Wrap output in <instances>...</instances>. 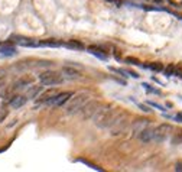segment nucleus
Masks as SVG:
<instances>
[{"label":"nucleus","mask_w":182,"mask_h":172,"mask_svg":"<svg viewBox=\"0 0 182 172\" xmlns=\"http://www.w3.org/2000/svg\"><path fill=\"white\" fill-rule=\"evenodd\" d=\"M116 119V111L114 109L110 106L106 107H100L98 111H97L93 120H94V124H96L98 129H106V127H110L111 123Z\"/></svg>","instance_id":"1"},{"label":"nucleus","mask_w":182,"mask_h":172,"mask_svg":"<svg viewBox=\"0 0 182 172\" xmlns=\"http://www.w3.org/2000/svg\"><path fill=\"white\" fill-rule=\"evenodd\" d=\"M88 98H90L88 93H78L75 96H71L70 101H66V114H74L77 111H80L84 107V104L88 101Z\"/></svg>","instance_id":"2"},{"label":"nucleus","mask_w":182,"mask_h":172,"mask_svg":"<svg viewBox=\"0 0 182 172\" xmlns=\"http://www.w3.org/2000/svg\"><path fill=\"white\" fill-rule=\"evenodd\" d=\"M39 81L42 86L51 87V86H58V84H61V82L64 81V78H62V75H61L59 72L48 70V71H44L39 75Z\"/></svg>","instance_id":"3"},{"label":"nucleus","mask_w":182,"mask_h":172,"mask_svg":"<svg viewBox=\"0 0 182 172\" xmlns=\"http://www.w3.org/2000/svg\"><path fill=\"white\" fill-rule=\"evenodd\" d=\"M129 120H127L126 116H119L114 119V121L111 123L110 126V133L111 136H119L121 133H124V132L129 129Z\"/></svg>","instance_id":"4"},{"label":"nucleus","mask_w":182,"mask_h":172,"mask_svg":"<svg viewBox=\"0 0 182 172\" xmlns=\"http://www.w3.org/2000/svg\"><path fill=\"white\" fill-rule=\"evenodd\" d=\"M98 109H100V103H98V101L93 100L91 103H85L84 107L80 110L81 111V117H82L84 120H90V119L94 117V114L98 111Z\"/></svg>","instance_id":"5"},{"label":"nucleus","mask_w":182,"mask_h":172,"mask_svg":"<svg viewBox=\"0 0 182 172\" xmlns=\"http://www.w3.org/2000/svg\"><path fill=\"white\" fill-rule=\"evenodd\" d=\"M171 132H172V126L166 124V123L153 127V142H163Z\"/></svg>","instance_id":"6"},{"label":"nucleus","mask_w":182,"mask_h":172,"mask_svg":"<svg viewBox=\"0 0 182 172\" xmlns=\"http://www.w3.org/2000/svg\"><path fill=\"white\" fill-rule=\"evenodd\" d=\"M71 93H56L55 96L52 97L51 100H48L45 103L46 106H56V107H59L62 106V104H65L66 101L71 98Z\"/></svg>","instance_id":"7"},{"label":"nucleus","mask_w":182,"mask_h":172,"mask_svg":"<svg viewBox=\"0 0 182 172\" xmlns=\"http://www.w3.org/2000/svg\"><path fill=\"white\" fill-rule=\"evenodd\" d=\"M28 100H29V98L26 96H15L13 98H10L9 104L12 109H20L22 106H25Z\"/></svg>","instance_id":"8"},{"label":"nucleus","mask_w":182,"mask_h":172,"mask_svg":"<svg viewBox=\"0 0 182 172\" xmlns=\"http://www.w3.org/2000/svg\"><path fill=\"white\" fill-rule=\"evenodd\" d=\"M139 137H140L142 142H145V143H149V142H153V127H145L143 130L139 133Z\"/></svg>","instance_id":"9"},{"label":"nucleus","mask_w":182,"mask_h":172,"mask_svg":"<svg viewBox=\"0 0 182 172\" xmlns=\"http://www.w3.org/2000/svg\"><path fill=\"white\" fill-rule=\"evenodd\" d=\"M88 52H90L91 55H94V56H97L98 59H101V61H107V55L104 54V51L101 49V48H98V46H88Z\"/></svg>","instance_id":"10"},{"label":"nucleus","mask_w":182,"mask_h":172,"mask_svg":"<svg viewBox=\"0 0 182 172\" xmlns=\"http://www.w3.org/2000/svg\"><path fill=\"white\" fill-rule=\"evenodd\" d=\"M62 72L65 74V77L68 80H75V78L80 77V71L75 70V68H72V67H64Z\"/></svg>","instance_id":"11"},{"label":"nucleus","mask_w":182,"mask_h":172,"mask_svg":"<svg viewBox=\"0 0 182 172\" xmlns=\"http://www.w3.org/2000/svg\"><path fill=\"white\" fill-rule=\"evenodd\" d=\"M147 126V120H136V123L131 126V130H133V133H140L145 127Z\"/></svg>","instance_id":"12"},{"label":"nucleus","mask_w":182,"mask_h":172,"mask_svg":"<svg viewBox=\"0 0 182 172\" xmlns=\"http://www.w3.org/2000/svg\"><path fill=\"white\" fill-rule=\"evenodd\" d=\"M29 84H32V80H30V78H26V80H19V81H16L15 84H13L12 90H20V88L29 86Z\"/></svg>","instance_id":"13"},{"label":"nucleus","mask_w":182,"mask_h":172,"mask_svg":"<svg viewBox=\"0 0 182 172\" xmlns=\"http://www.w3.org/2000/svg\"><path fill=\"white\" fill-rule=\"evenodd\" d=\"M39 91H40V87L33 86L32 88H29V90H28V93H26V97H28V98H36V96L39 94Z\"/></svg>","instance_id":"14"},{"label":"nucleus","mask_w":182,"mask_h":172,"mask_svg":"<svg viewBox=\"0 0 182 172\" xmlns=\"http://www.w3.org/2000/svg\"><path fill=\"white\" fill-rule=\"evenodd\" d=\"M16 49L13 46H5V48H0V55H15Z\"/></svg>","instance_id":"15"},{"label":"nucleus","mask_w":182,"mask_h":172,"mask_svg":"<svg viewBox=\"0 0 182 172\" xmlns=\"http://www.w3.org/2000/svg\"><path fill=\"white\" fill-rule=\"evenodd\" d=\"M56 94V91H54V90H49L48 93H44L42 96H40V101H44V103H46L48 100H51L52 97Z\"/></svg>","instance_id":"16"},{"label":"nucleus","mask_w":182,"mask_h":172,"mask_svg":"<svg viewBox=\"0 0 182 172\" xmlns=\"http://www.w3.org/2000/svg\"><path fill=\"white\" fill-rule=\"evenodd\" d=\"M66 46H68V48H74V49H82V48H84V45H82L81 42H78V40H70V42L66 44Z\"/></svg>","instance_id":"17"},{"label":"nucleus","mask_w":182,"mask_h":172,"mask_svg":"<svg viewBox=\"0 0 182 172\" xmlns=\"http://www.w3.org/2000/svg\"><path fill=\"white\" fill-rule=\"evenodd\" d=\"M179 143H182V132L175 133V136L172 137V145H179Z\"/></svg>","instance_id":"18"},{"label":"nucleus","mask_w":182,"mask_h":172,"mask_svg":"<svg viewBox=\"0 0 182 172\" xmlns=\"http://www.w3.org/2000/svg\"><path fill=\"white\" fill-rule=\"evenodd\" d=\"M147 68H149V70H153V71H157V72L163 71V65H162V64H150Z\"/></svg>","instance_id":"19"},{"label":"nucleus","mask_w":182,"mask_h":172,"mask_svg":"<svg viewBox=\"0 0 182 172\" xmlns=\"http://www.w3.org/2000/svg\"><path fill=\"white\" fill-rule=\"evenodd\" d=\"M110 71L116 72V74H120L121 77H126V74H127L126 70H121V68H114V67H110Z\"/></svg>","instance_id":"20"},{"label":"nucleus","mask_w":182,"mask_h":172,"mask_svg":"<svg viewBox=\"0 0 182 172\" xmlns=\"http://www.w3.org/2000/svg\"><path fill=\"white\" fill-rule=\"evenodd\" d=\"M165 74H166L168 77L173 75V74H176V68H175L173 65H169V67L166 68V70H165Z\"/></svg>","instance_id":"21"},{"label":"nucleus","mask_w":182,"mask_h":172,"mask_svg":"<svg viewBox=\"0 0 182 172\" xmlns=\"http://www.w3.org/2000/svg\"><path fill=\"white\" fill-rule=\"evenodd\" d=\"M147 104H149V106H153V107H156V109H161L162 111H165V109H163V107H162L161 104H156V103H152V101H147Z\"/></svg>","instance_id":"22"},{"label":"nucleus","mask_w":182,"mask_h":172,"mask_svg":"<svg viewBox=\"0 0 182 172\" xmlns=\"http://www.w3.org/2000/svg\"><path fill=\"white\" fill-rule=\"evenodd\" d=\"M126 62H130L131 65H137L139 64V61L135 59V58H126Z\"/></svg>","instance_id":"23"},{"label":"nucleus","mask_w":182,"mask_h":172,"mask_svg":"<svg viewBox=\"0 0 182 172\" xmlns=\"http://www.w3.org/2000/svg\"><path fill=\"white\" fill-rule=\"evenodd\" d=\"M142 86L145 87V88H146V90H147V91H150V93H157V91H156V90H153V88H152V87H150V86H149V84H146V82H143V84H142Z\"/></svg>","instance_id":"24"},{"label":"nucleus","mask_w":182,"mask_h":172,"mask_svg":"<svg viewBox=\"0 0 182 172\" xmlns=\"http://www.w3.org/2000/svg\"><path fill=\"white\" fill-rule=\"evenodd\" d=\"M139 107H140V109H142L143 111H146V113L152 111V110H150V107H149V104H147V106H145V104H139Z\"/></svg>","instance_id":"25"},{"label":"nucleus","mask_w":182,"mask_h":172,"mask_svg":"<svg viewBox=\"0 0 182 172\" xmlns=\"http://www.w3.org/2000/svg\"><path fill=\"white\" fill-rule=\"evenodd\" d=\"M176 171H182V163L181 162H178L176 163Z\"/></svg>","instance_id":"26"},{"label":"nucleus","mask_w":182,"mask_h":172,"mask_svg":"<svg viewBox=\"0 0 182 172\" xmlns=\"http://www.w3.org/2000/svg\"><path fill=\"white\" fill-rule=\"evenodd\" d=\"M176 120H179V121H182V114H179V116H176Z\"/></svg>","instance_id":"27"}]
</instances>
